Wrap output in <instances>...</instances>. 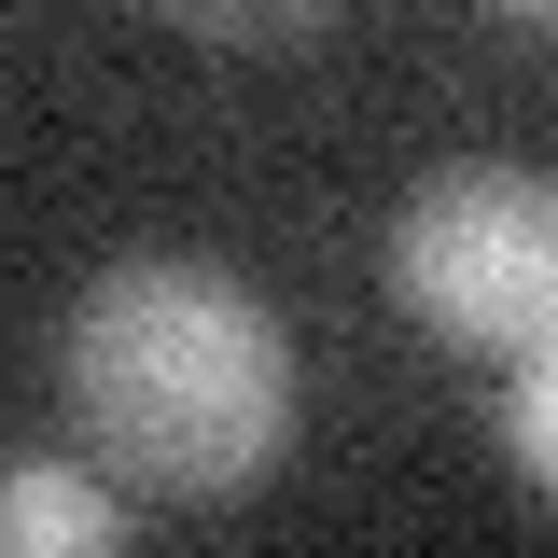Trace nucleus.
Wrapping results in <instances>:
<instances>
[{"label":"nucleus","instance_id":"1","mask_svg":"<svg viewBox=\"0 0 558 558\" xmlns=\"http://www.w3.org/2000/svg\"><path fill=\"white\" fill-rule=\"evenodd\" d=\"M57 391L126 502H252L293 461V336L209 252L98 266L57 336Z\"/></svg>","mask_w":558,"mask_h":558},{"label":"nucleus","instance_id":"2","mask_svg":"<svg viewBox=\"0 0 558 558\" xmlns=\"http://www.w3.org/2000/svg\"><path fill=\"white\" fill-rule=\"evenodd\" d=\"M377 279L433 349L461 363H531L558 336V182L545 168H502V154H461L433 168L391 238H377Z\"/></svg>","mask_w":558,"mask_h":558},{"label":"nucleus","instance_id":"3","mask_svg":"<svg viewBox=\"0 0 558 558\" xmlns=\"http://www.w3.org/2000/svg\"><path fill=\"white\" fill-rule=\"evenodd\" d=\"M98 545H126V488L112 475H70V461L0 475V558H98Z\"/></svg>","mask_w":558,"mask_h":558},{"label":"nucleus","instance_id":"4","mask_svg":"<svg viewBox=\"0 0 558 558\" xmlns=\"http://www.w3.org/2000/svg\"><path fill=\"white\" fill-rule=\"evenodd\" d=\"M182 43H223V57H293L336 28V0H154Z\"/></svg>","mask_w":558,"mask_h":558},{"label":"nucleus","instance_id":"5","mask_svg":"<svg viewBox=\"0 0 558 558\" xmlns=\"http://www.w3.org/2000/svg\"><path fill=\"white\" fill-rule=\"evenodd\" d=\"M502 461L558 502V336L531 349V363H502Z\"/></svg>","mask_w":558,"mask_h":558},{"label":"nucleus","instance_id":"6","mask_svg":"<svg viewBox=\"0 0 558 558\" xmlns=\"http://www.w3.org/2000/svg\"><path fill=\"white\" fill-rule=\"evenodd\" d=\"M488 14H502V28H558V0H488Z\"/></svg>","mask_w":558,"mask_h":558}]
</instances>
